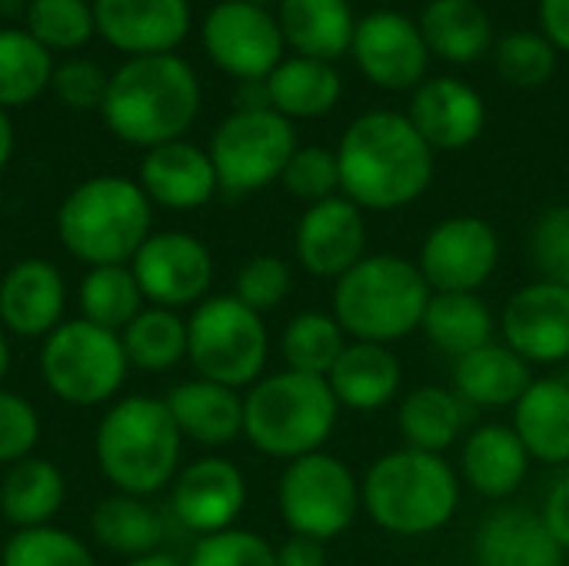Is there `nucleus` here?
Wrapping results in <instances>:
<instances>
[{
    "mask_svg": "<svg viewBox=\"0 0 569 566\" xmlns=\"http://www.w3.org/2000/svg\"><path fill=\"white\" fill-rule=\"evenodd\" d=\"M530 260L540 280L569 287V203L547 210L530 234Z\"/></svg>",
    "mask_w": 569,
    "mask_h": 566,
    "instance_id": "obj_46",
    "label": "nucleus"
},
{
    "mask_svg": "<svg viewBox=\"0 0 569 566\" xmlns=\"http://www.w3.org/2000/svg\"><path fill=\"white\" fill-rule=\"evenodd\" d=\"M107 73L93 63V60H67L60 67H53V93L60 103L73 107V110H100L103 93H107Z\"/></svg>",
    "mask_w": 569,
    "mask_h": 566,
    "instance_id": "obj_48",
    "label": "nucleus"
},
{
    "mask_svg": "<svg viewBox=\"0 0 569 566\" xmlns=\"http://www.w3.org/2000/svg\"><path fill=\"white\" fill-rule=\"evenodd\" d=\"M543 524L550 527L557 544L569 550V470L550 487V494L543 500Z\"/></svg>",
    "mask_w": 569,
    "mask_h": 566,
    "instance_id": "obj_49",
    "label": "nucleus"
},
{
    "mask_svg": "<svg viewBox=\"0 0 569 566\" xmlns=\"http://www.w3.org/2000/svg\"><path fill=\"white\" fill-rule=\"evenodd\" d=\"M280 350H283L287 370L327 377L333 370V364L340 360V354L347 350V334L333 314L303 310L287 324V330L280 337Z\"/></svg>",
    "mask_w": 569,
    "mask_h": 566,
    "instance_id": "obj_39",
    "label": "nucleus"
},
{
    "mask_svg": "<svg viewBox=\"0 0 569 566\" xmlns=\"http://www.w3.org/2000/svg\"><path fill=\"white\" fill-rule=\"evenodd\" d=\"M533 384L530 364L507 344H487L460 360H453V390L473 407H517V400Z\"/></svg>",
    "mask_w": 569,
    "mask_h": 566,
    "instance_id": "obj_28",
    "label": "nucleus"
},
{
    "mask_svg": "<svg viewBox=\"0 0 569 566\" xmlns=\"http://www.w3.org/2000/svg\"><path fill=\"white\" fill-rule=\"evenodd\" d=\"M277 566H327V547L313 537H290L277 550Z\"/></svg>",
    "mask_w": 569,
    "mask_h": 566,
    "instance_id": "obj_50",
    "label": "nucleus"
},
{
    "mask_svg": "<svg viewBox=\"0 0 569 566\" xmlns=\"http://www.w3.org/2000/svg\"><path fill=\"white\" fill-rule=\"evenodd\" d=\"M10 153H13V123H10L7 110L0 107V170L7 167Z\"/></svg>",
    "mask_w": 569,
    "mask_h": 566,
    "instance_id": "obj_52",
    "label": "nucleus"
},
{
    "mask_svg": "<svg viewBox=\"0 0 569 566\" xmlns=\"http://www.w3.org/2000/svg\"><path fill=\"white\" fill-rule=\"evenodd\" d=\"M283 30L260 3L223 0L203 20V47L230 77L253 83L267 80L283 63Z\"/></svg>",
    "mask_w": 569,
    "mask_h": 566,
    "instance_id": "obj_12",
    "label": "nucleus"
},
{
    "mask_svg": "<svg viewBox=\"0 0 569 566\" xmlns=\"http://www.w3.org/2000/svg\"><path fill=\"white\" fill-rule=\"evenodd\" d=\"M280 180L297 200H307V203L330 200L337 197V187H340L337 153H330L327 147H297Z\"/></svg>",
    "mask_w": 569,
    "mask_h": 566,
    "instance_id": "obj_44",
    "label": "nucleus"
},
{
    "mask_svg": "<svg viewBox=\"0 0 569 566\" xmlns=\"http://www.w3.org/2000/svg\"><path fill=\"white\" fill-rule=\"evenodd\" d=\"M130 270L140 284L143 300L153 307H190L203 304L213 280V257L203 240L183 230L150 234L147 244L130 260Z\"/></svg>",
    "mask_w": 569,
    "mask_h": 566,
    "instance_id": "obj_14",
    "label": "nucleus"
},
{
    "mask_svg": "<svg viewBox=\"0 0 569 566\" xmlns=\"http://www.w3.org/2000/svg\"><path fill=\"white\" fill-rule=\"evenodd\" d=\"M200 110V80L177 53L130 57L120 63L100 103L107 127L133 147H160L180 140Z\"/></svg>",
    "mask_w": 569,
    "mask_h": 566,
    "instance_id": "obj_2",
    "label": "nucleus"
},
{
    "mask_svg": "<svg viewBox=\"0 0 569 566\" xmlns=\"http://www.w3.org/2000/svg\"><path fill=\"white\" fill-rule=\"evenodd\" d=\"M500 264L497 230L473 214L447 217L420 247V274L433 294H477Z\"/></svg>",
    "mask_w": 569,
    "mask_h": 566,
    "instance_id": "obj_13",
    "label": "nucleus"
},
{
    "mask_svg": "<svg viewBox=\"0 0 569 566\" xmlns=\"http://www.w3.org/2000/svg\"><path fill=\"white\" fill-rule=\"evenodd\" d=\"M140 187L150 203L167 210H197L220 190L210 153L187 140H170L147 150L140 160Z\"/></svg>",
    "mask_w": 569,
    "mask_h": 566,
    "instance_id": "obj_23",
    "label": "nucleus"
},
{
    "mask_svg": "<svg viewBox=\"0 0 569 566\" xmlns=\"http://www.w3.org/2000/svg\"><path fill=\"white\" fill-rule=\"evenodd\" d=\"M127 364L137 370H170L187 357V320L177 317V310L150 307L140 310L130 327L120 334Z\"/></svg>",
    "mask_w": 569,
    "mask_h": 566,
    "instance_id": "obj_38",
    "label": "nucleus"
},
{
    "mask_svg": "<svg viewBox=\"0 0 569 566\" xmlns=\"http://www.w3.org/2000/svg\"><path fill=\"white\" fill-rule=\"evenodd\" d=\"M270 337L257 310L230 297H207L187 320V357L203 380L253 387L267 367Z\"/></svg>",
    "mask_w": 569,
    "mask_h": 566,
    "instance_id": "obj_8",
    "label": "nucleus"
},
{
    "mask_svg": "<svg viewBox=\"0 0 569 566\" xmlns=\"http://www.w3.org/2000/svg\"><path fill=\"white\" fill-rule=\"evenodd\" d=\"M337 414L327 377L280 370L260 377L243 397V437L267 457L297 460L330 440Z\"/></svg>",
    "mask_w": 569,
    "mask_h": 566,
    "instance_id": "obj_6",
    "label": "nucleus"
},
{
    "mask_svg": "<svg viewBox=\"0 0 569 566\" xmlns=\"http://www.w3.org/2000/svg\"><path fill=\"white\" fill-rule=\"evenodd\" d=\"M503 344L527 364L569 360V287L533 280L520 287L500 314Z\"/></svg>",
    "mask_w": 569,
    "mask_h": 566,
    "instance_id": "obj_15",
    "label": "nucleus"
},
{
    "mask_svg": "<svg viewBox=\"0 0 569 566\" xmlns=\"http://www.w3.org/2000/svg\"><path fill=\"white\" fill-rule=\"evenodd\" d=\"M163 404H167L180 437H187L193 444L223 447L243 434V397L233 387L200 377V380H187V384L173 387Z\"/></svg>",
    "mask_w": 569,
    "mask_h": 566,
    "instance_id": "obj_25",
    "label": "nucleus"
},
{
    "mask_svg": "<svg viewBox=\"0 0 569 566\" xmlns=\"http://www.w3.org/2000/svg\"><path fill=\"white\" fill-rule=\"evenodd\" d=\"M123 340L90 320H63L40 347V377L53 397L73 407L107 404L127 380Z\"/></svg>",
    "mask_w": 569,
    "mask_h": 566,
    "instance_id": "obj_9",
    "label": "nucleus"
},
{
    "mask_svg": "<svg viewBox=\"0 0 569 566\" xmlns=\"http://www.w3.org/2000/svg\"><path fill=\"white\" fill-rule=\"evenodd\" d=\"M170 504L187 530L200 537L223 534L243 514L247 480L237 470V464L223 457H203L183 467V474H177Z\"/></svg>",
    "mask_w": 569,
    "mask_h": 566,
    "instance_id": "obj_19",
    "label": "nucleus"
},
{
    "mask_svg": "<svg viewBox=\"0 0 569 566\" xmlns=\"http://www.w3.org/2000/svg\"><path fill=\"white\" fill-rule=\"evenodd\" d=\"M410 123L433 150H463L483 133L487 103L470 83L457 77H437L413 93Z\"/></svg>",
    "mask_w": 569,
    "mask_h": 566,
    "instance_id": "obj_20",
    "label": "nucleus"
},
{
    "mask_svg": "<svg viewBox=\"0 0 569 566\" xmlns=\"http://www.w3.org/2000/svg\"><path fill=\"white\" fill-rule=\"evenodd\" d=\"M23 20H27L23 30L37 43H43L50 53L77 50L97 33L93 3H87V0H30Z\"/></svg>",
    "mask_w": 569,
    "mask_h": 566,
    "instance_id": "obj_40",
    "label": "nucleus"
},
{
    "mask_svg": "<svg viewBox=\"0 0 569 566\" xmlns=\"http://www.w3.org/2000/svg\"><path fill=\"white\" fill-rule=\"evenodd\" d=\"M7 367H10V347H7V337L0 330V380L7 377Z\"/></svg>",
    "mask_w": 569,
    "mask_h": 566,
    "instance_id": "obj_54",
    "label": "nucleus"
},
{
    "mask_svg": "<svg viewBox=\"0 0 569 566\" xmlns=\"http://www.w3.org/2000/svg\"><path fill=\"white\" fill-rule=\"evenodd\" d=\"M180 430L163 400L127 397L97 427L100 474L127 497H147L177 480Z\"/></svg>",
    "mask_w": 569,
    "mask_h": 566,
    "instance_id": "obj_7",
    "label": "nucleus"
},
{
    "mask_svg": "<svg viewBox=\"0 0 569 566\" xmlns=\"http://www.w3.org/2000/svg\"><path fill=\"white\" fill-rule=\"evenodd\" d=\"M0 566H97L93 554L67 530L57 527H33L17 530L7 547Z\"/></svg>",
    "mask_w": 569,
    "mask_h": 566,
    "instance_id": "obj_41",
    "label": "nucleus"
},
{
    "mask_svg": "<svg viewBox=\"0 0 569 566\" xmlns=\"http://www.w3.org/2000/svg\"><path fill=\"white\" fill-rule=\"evenodd\" d=\"M540 23L553 47L569 50V0H540Z\"/></svg>",
    "mask_w": 569,
    "mask_h": 566,
    "instance_id": "obj_51",
    "label": "nucleus"
},
{
    "mask_svg": "<svg viewBox=\"0 0 569 566\" xmlns=\"http://www.w3.org/2000/svg\"><path fill=\"white\" fill-rule=\"evenodd\" d=\"M97 33L130 53H173L190 30V0H93Z\"/></svg>",
    "mask_w": 569,
    "mask_h": 566,
    "instance_id": "obj_18",
    "label": "nucleus"
},
{
    "mask_svg": "<svg viewBox=\"0 0 569 566\" xmlns=\"http://www.w3.org/2000/svg\"><path fill=\"white\" fill-rule=\"evenodd\" d=\"M557 67V47L533 30L507 33L497 43V70L513 87H540Z\"/></svg>",
    "mask_w": 569,
    "mask_h": 566,
    "instance_id": "obj_42",
    "label": "nucleus"
},
{
    "mask_svg": "<svg viewBox=\"0 0 569 566\" xmlns=\"http://www.w3.org/2000/svg\"><path fill=\"white\" fill-rule=\"evenodd\" d=\"M367 517L393 537L443 530L460 507V477L443 454L400 447L383 454L360 480Z\"/></svg>",
    "mask_w": 569,
    "mask_h": 566,
    "instance_id": "obj_3",
    "label": "nucleus"
},
{
    "mask_svg": "<svg viewBox=\"0 0 569 566\" xmlns=\"http://www.w3.org/2000/svg\"><path fill=\"white\" fill-rule=\"evenodd\" d=\"M340 73L327 60L290 57L267 77V100L287 120L323 117L340 100Z\"/></svg>",
    "mask_w": 569,
    "mask_h": 566,
    "instance_id": "obj_32",
    "label": "nucleus"
},
{
    "mask_svg": "<svg viewBox=\"0 0 569 566\" xmlns=\"http://www.w3.org/2000/svg\"><path fill=\"white\" fill-rule=\"evenodd\" d=\"M277 20L300 57L330 63L353 47L357 20L347 0H280Z\"/></svg>",
    "mask_w": 569,
    "mask_h": 566,
    "instance_id": "obj_29",
    "label": "nucleus"
},
{
    "mask_svg": "<svg viewBox=\"0 0 569 566\" xmlns=\"http://www.w3.org/2000/svg\"><path fill=\"white\" fill-rule=\"evenodd\" d=\"M53 80V57L23 27H0V107L33 103Z\"/></svg>",
    "mask_w": 569,
    "mask_h": 566,
    "instance_id": "obj_36",
    "label": "nucleus"
},
{
    "mask_svg": "<svg viewBox=\"0 0 569 566\" xmlns=\"http://www.w3.org/2000/svg\"><path fill=\"white\" fill-rule=\"evenodd\" d=\"M127 566H180L173 557H167V554H147V557H137V560H130Z\"/></svg>",
    "mask_w": 569,
    "mask_h": 566,
    "instance_id": "obj_53",
    "label": "nucleus"
},
{
    "mask_svg": "<svg viewBox=\"0 0 569 566\" xmlns=\"http://www.w3.org/2000/svg\"><path fill=\"white\" fill-rule=\"evenodd\" d=\"M207 153L220 190L233 197L257 193L283 177L290 157L297 153V133L293 123L273 107L237 110L217 127Z\"/></svg>",
    "mask_w": 569,
    "mask_h": 566,
    "instance_id": "obj_11",
    "label": "nucleus"
},
{
    "mask_svg": "<svg viewBox=\"0 0 569 566\" xmlns=\"http://www.w3.org/2000/svg\"><path fill=\"white\" fill-rule=\"evenodd\" d=\"M293 287V274H290V264L283 257H273V254H260V257H250L240 274H237V284H233V297L240 304H247L250 310L257 314H267V310H277L287 294Z\"/></svg>",
    "mask_w": 569,
    "mask_h": 566,
    "instance_id": "obj_43",
    "label": "nucleus"
},
{
    "mask_svg": "<svg viewBox=\"0 0 569 566\" xmlns=\"http://www.w3.org/2000/svg\"><path fill=\"white\" fill-rule=\"evenodd\" d=\"M297 260L310 277L340 280L363 260L367 250V224L363 210L347 197H330L310 203L297 224Z\"/></svg>",
    "mask_w": 569,
    "mask_h": 566,
    "instance_id": "obj_16",
    "label": "nucleus"
},
{
    "mask_svg": "<svg viewBox=\"0 0 569 566\" xmlns=\"http://www.w3.org/2000/svg\"><path fill=\"white\" fill-rule=\"evenodd\" d=\"M430 53L450 63H470L493 43L490 13L477 0H430L420 20Z\"/></svg>",
    "mask_w": 569,
    "mask_h": 566,
    "instance_id": "obj_34",
    "label": "nucleus"
},
{
    "mask_svg": "<svg viewBox=\"0 0 569 566\" xmlns=\"http://www.w3.org/2000/svg\"><path fill=\"white\" fill-rule=\"evenodd\" d=\"M353 57L360 70L387 90H407L423 80L430 63V47L410 17L397 10H377L357 23Z\"/></svg>",
    "mask_w": 569,
    "mask_h": 566,
    "instance_id": "obj_17",
    "label": "nucleus"
},
{
    "mask_svg": "<svg viewBox=\"0 0 569 566\" xmlns=\"http://www.w3.org/2000/svg\"><path fill=\"white\" fill-rule=\"evenodd\" d=\"M187 566H277V550L253 530H223L200 537Z\"/></svg>",
    "mask_w": 569,
    "mask_h": 566,
    "instance_id": "obj_45",
    "label": "nucleus"
},
{
    "mask_svg": "<svg viewBox=\"0 0 569 566\" xmlns=\"http://www.w3.org/2000/svg\"><path fill=\"white\" fill-rule=\"evenodd\" d=\"M417 566H443V564H417Z\"/></svg>",
    "mask_w": 569,
    "mask_h": 566,
    "instance_id": "obj_56",
    "label": "nucleus"
},
{
    "mask_svg": "<svg viewBox=\"0 0 569 566\" xmlns=\"http://www.w3.org/2000/svg\"><path fill=\"white\" fill-rule=\"evenodd\" d=\"M513 430L530 460L547 467L569 464V380L543 377L527 387L513 407Z\"/></svg>",
    "mask_w": 569,
    "mask_h": 566,
    "instance_id": "obj_27",
    "label": "nucleus"
},
{
    "mask_svg": "<svg viewBox=\"0 0 569 566\" xmlns=\"http://www.w3.org/2000/svg\"><path fill=\"white\" fill-rule=\"evenodd\" d=\"M277 504L283 524L297 537H313L327 544L353 527L363 497L353 470L340 457L317 450L287 464L280 477Z\"/></svg>",
    "mask_w": 569,
    "mask_h": 566,
    "instance_id": "obj_10",
    "label": "nucleus"
},
{
    "mask_svg": "<svg viewBox=\"0 0 569 566\" xmlns=\"http://www.w3.org/2000/svg\"><path fill=\"white\" fill-rule=\"evenodd\" d=\"M563 547L530 507H500L473 534L477 566H563Z\"/></svg>",
    "mask_w": 569,
    "mask_h": 566,
    "instance_id": "obj_21",
    "label": "nucleus"
},
{
    "mask_svg": "<svg viewBox=\"0 0 569 566\" xmlns=\"http://www.w3.org/2000/svg\"><path fill=\"white\" fill-rule=\"evenodd\" d=\"M340 190L360 210H400L420 200L433 180V147L410 117L370 110L357 117L337 147Z\"/></svg>",
    "mask_w": 569,
    "mask_h": 566,
    "instance_id": "obj_1",
    "label": "nucleus"
},
{
    "mask_svg": "<svg viewBox=\"0 0 569 566\" xmlns=\"http://www.w3.org/2000/svg\"><path fill=\"white\" fill-rule=\"evenodd\" d=\"M420 330L437 350L460 360L493 344L497 317L477 294H433Z\"/></svg>",
    "mask_w": 569,
    "mask_h": 566,
    "instance_id": "obj_33",
    "label": "nucleus"
},
{
    "mask_svg": "<svg viewBox=\"0 0 569 566\" xmlns=\"http://www.w3.org/2000/svg\"><path fill=\"white\" fill-rule=\"evenodd\" d=\"M247 3H260V7H263V3H270V0H247Z\"/></svg>",
    "mask_w": 569,
    "mask_h": 566,
    "instance_id": "obj_55",
    "label": "nucleus"
},
{
    "mask_svg": "<svg viewBox=\"0 0 569 566\" xmlns=\"http://www.w3.org/2000/svg\"><path fill=\"white\" fill-rule=\"evenodd\" d=\"M400 380H403V367L397 354L383 344H367V340L347 344V350L327 374L337 404L357 414L383 410L400 394Z\"/></svg>",
    "mask_w": 569,
    "mask_h": 566,
    "instance_id": "obj_24",
    "label": "nucleus"
},
{
    "mask_svg": "<svg viewBox=\"0 0 569 566\" xmlns=\"http://www.w3.org/2000/svg\"><path fill=\"white\" fill-rule=\"evenodd\" d=\"M67 287L53 264L30 257L0 280V324L17 337H50L63 320Z\"/></svg>",
    "mask_w": 569,
    "mask_h": 566,
    "instance_id": "obj_22",
    "label": "nucleus"
},
{
    "mask_svg": "<svg viewBox=\"0 0 569 566\" xmlns=\"http://www.w3.org/2000/svg\"><path fill=\"white\" fill-rule=\"evenodd\" d=\"M153 234V203L127 177H90L77 183L57 210V237L90 267L130 264Z\"/></svg>",
    "mask_w": 569,
    "mask_h": 566,
    "instance_id": "obj_4",
    "label": "nucleus"
},
{
    "mask_svg": "<svg viewBox=\"0 0 569 566\" xmlns=\"http://www.w3.org/2000/svg\"><path fill=\"white\" fill-rule=\"evenodd\" d=\"M63 474L40 457H23L7 467L0 480V514L17 530L50 527L63 507Z\"/></svg>",
    "mask_w": 569,
    "mask_h": 566,
    "instance_id": "obj_31",
    "label": "nucleus"
},
{
    "mask_svg": "<svg viewBox=\"0 0 569 566\" xmlns=\"http://www.w3.org/2000/svg\"><path fill=\"white\" fill-rule=\"evenodd\" d=\"M140 310H143V294L127 264L90 267V274L80 280V314L83 320L103 330L123 334Z\"/></svg>",
    "mask_w": 569,
    "mask_h": 566,
    "instance_id": "obj_37",
    "label": "nucleus"
},
{
    "mask_svg": "<svg viewBox=\"0 0 569 566\" xmlns=\"http://www.w3.org/2000/svg\"><path fill=\"white\" fill-rule=\"evenodd\" d=\"M37 440H40L37 410L23 397L0 390V467H10L30 457Z\"/></svg>",
    "mask_w": 569,
    "mask_h": 566,
    "instance_id": "obj_47",
    "label": "nucleus"
},
{
    "mask_svg": "<svg viewBox=\"0 0 569 566\" xmlns=\"http://www.w3.org/2000/svg\"><path fill=\"white\" fill-rule=\"evenodd\" d=\"M433 290L420 267L397 254L363 257L333 287V317L347 337L383 344L420 330Z\"/></svg>",
    "mask_w": 569,
    "mask_h": 566,
    "instance_id": "obj_5",
    "label": "nucleus"
},
{
    "mask_svg": "<svg viewBox=\"0 0 569 566\" xmlns=\"http://www.w3.org/2000/svg\"><path fill=\"white\" fill-rule=\"evenodd\" d=\"M397 427L403 437V447L423 450V454H443L450 450L463 427H467V404L450 387H417L410 390L397 407Z\"/></svg>",
    "mask_w": 569,
    "mask_h": 566,
    "instance_id": "obj_30",
    "label": "nucleus"
},
{
    "mask_svg": "<svg viewBox=\"0 0 569 566\" xmlns=\"http://www.w3.org/2000/svg\"><path fill=\"white\" fill-rule=\"evenodd\" d=\"M90 530L107 550L130 557V560L157 554V544L163 537V524L153 514V507H147L140 497H127V494L100 500L93 507Z\"/></svg>",
    "mask_w": 569,
    "mask_h": 566,
    "instance_id": "obj_35",
    "label": "nucleus"
},
{
    "mask_svg": "<svg viewBox=\"0 0 569 566\" xmlns=\"http://www.w3.org/2000/svg\"><path fill=\"white\" fill-rule=\"evenodd\" d=\"M460 470H463V480L480 497L507 500L520 490V484L530 470V454L513 427L483 424L463 440Z\"/></svg>",
    "mask_w": 569,
    "mask_h": 566,
    "instance_id": "obj_26",
    "label": "nucleus"
}]
</instances>
